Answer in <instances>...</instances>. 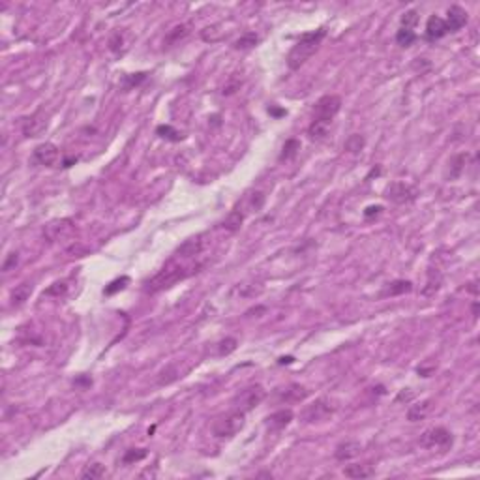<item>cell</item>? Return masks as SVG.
Instances as JSON below:
<instances>
[{
  "label": "cell",
  "mask_w": 480,
  "mask_h": 480,
  "mask_svg": "<svg viewBox=\"0 0 480 480\" xmlns=\"http://www.w3.org/2000/svg\"><path fill=\"white\" fill-rule=\"evenodd\" d=\"M418 23V12L417 10H409V12L403 13V17H401V27L403 29H415Z\"/></svg>",
  "instance_id": "cell-28"
},
{
  "label": "cell",
  "mask_w": 480,
  "mask_h": 480,
  "mask_svg": "<svg viewBox=\"0 0 480 480\" xmlns=\"http://www.w3.org/2000/svg\"><path fill=\"white\" fill-rule=\"evenodd\" d=\"M242 220H244V214L242 212H238V210H233L231 214L227 216L225 221H223V227H225L227 231L235 233L238 229V227L242 225Z\"/></svg>",
  "instance_id": "cell-23"
},
{
  "label": "cell",
  "mask_w": 480,
  "mask_h": 480,
  "mask_svg": "<svg viewBox=\"0 0 480 480\" xmlns=\"http://www.w3.org/2000/svg\"><path fill=\"white\" fill-rule=\"evenodd\" d=\"M156 133L162 137V139H167V141H173V143H179V141H182V133L179 132V130H174L173 126H169V124H162V126L156 128Z\"/></svg>",
  "instance_id": "cell-20"
},
{
  "label": "cell",
  "mask_w": 480,
  "mask_h": 480,
  "mask_svg": "<svg viewBox=\"0 0 480 480\" xmlns=\"http://www.w3.org/2000/svg\"><path fill=\"white\" fill-rule=\"evenodd\" d=\"M58 158H60V150H58V146H55L53 143H41V145H38L34 148V160L40 163V165L51 167V165L57 163Z\"/></svg>",
  "instance_id": "cell-9"
},
{
  "label": "cell",
  "mask_w": 480,
  "mask_h": 480,
  "mask_svg": "<svg viewBox=\"0 0 480 480\" xmlns=\"http://www.w3.org/2000/svg\"><path fill=\"white\" fill-rule=\"evenodd\" d=\"M265 396H266V392L261 385H251V387L240 390V392L235 396L233 403H235V409L242 411V413H248V411H251L254 407H257V405L265 399Z\"/></svg>",
  "instance_id": "cell-5"
},
{
  "label": "cell",
  "mask_w": 480,
  "mask_h": 480,
  "mask_svg": "<svg viewBox=\"0 0 480 480\" xmlns=\"http://www.w3.org/2000/svg\"><path fill=\"white\" fill-rule=\"evenodd\" d=\"M104 474H105L104 465H102V463H92V465H87V467L83 469L81 478L83 480H98V478H102Z\"/></svg>",
  "instance_id": "cell-21"
},
{
  "label": "cell",
  "mask_w": 480,
  "mask_h": 480,
  "mask_svg": "<svg viewBox=\"0 0 480 480\" xmlns=\"http://www.w3.org/2000/svg\"><path fill=\"white\" fill-rule=\"evenodd\" d=\"M184 36H188V27L186 24H180V27H174L167 36V43H174V41L182 40Z\"/></svg>",
  "instance_id": "cell-31"
},
{
  "label": "cell",
  "mask_w": 480,
  "mask_h": 480,
  "mask_svg": "<svg viewBox=\"0 0 480 480\" xmlns=\"http://www.w3.org/2000/svg\"><path fill=\"white\" fill-rule=\"evenodd\" d=\"M407 291H411V282H407V280H396V282H392V284H388L385 287L381 296H396L401 295V293H407Z\"/></svg>",
  "instance_id": "cell-17"
},
{
  "label": "cell",
  "mask_w": 480,
  "mask_h": 480,
  "mask_svg": "<svg viewBox=\"0 0 480 480\" xmlns=\"http://www.w3.org/2000/svg\"><path fill=\"white\" fill-rule=\"evenodd\" d=\"M268 113H270V115H274V116H284L285 115V109H276V107H270V109H268Z\"/></svg>",
  "instance_id": "cell-39"
},
{
  "label": "cell",
  "mask_w": 480,
  "mask_h": 480,
  "mask_svg": "<svg viewBox=\"0 0 480 480\" xmlns=\"http://www.w3.org/2000/svg\"><path fill=\"white\" fill-rule=\"evenodd\" d=\"M452 434L446 428H430L420 435V446L424 448H443L446 450L448 446H452Z\"/></svg>",
  "instance_id": "cell-6"
},
{
  "label": "cell",
  "mask_w": 480,
  "mask_h": 480,
  "mask_svg": "<svg viewBox=\"0 0 480 480\" xmlns=\"http://www.w3.org/2000/svg\"><path fill=\"white\" fill-rule=\"evenodd\" d=\"M385 197L396 205H407L417 199V190L405 182H392L385 191Z\"/></svg>",
  "instance_id": "cell-8"
},
{
  "label": "cell",
  "mask_w": 480,
  "mask_h": 480,
  "mask_svg": "<svg viewBox=\"0 0 480 480\" xmlns=\"http://www.w3.org/2000/svg\"><path fill=\"white\" fill-rule=\"evenodd\" d=\"M336 411V407L330 403L329 399H315L312 405H308L306 409L302 411V418L306 420L308 424L313 422H323Z\"/></svg>",
  "instance_id": "cell-7"
},
{
  "label": "cell",
  "mask_w": 480,
  "mask_h": 480,
  "mask_svg": "<svg viewBox=\"0 0 480 480\" xmlns=\"http://www.w3.org/2000/svg\"><path fill=\"white\" fill-rule=\"evenodd\" d=\"M473 313H474V317H476V313H478V304H474L473 306Z\"/></svg>",
  "instance_id": "cell-41"
},
{
  "label": "cell",
  "mask_w": 480,
  "mask_h": 480,
  "mask_svg": "<svg viewBox=\"0 0 480 480\" xmlns=\"http://www.w3.org/2000/svg\"><path fill=\"white\" fill-rule=\"evenodd\" d=\"M146 79V73H133V75H126L124 77V83H126V88H132V87H137L139 83H143Z\"/></svg>",
  "instance_id": "cell-34"
},
{
  "label": "cell",
  "mask_w": 480,
  "mask_h": 480,
  "mask_svg": "<svg viewBox=\"0 0 480 480\" xmlns=\"http://www.w3.org/2000/svg\"><path fill=\"white\" fill-rule=\"evenodd\" d=\"M285 392H282V399H287V401H300V399L306 398L308 390L300 385H289L287 388H284Z\"/></svg>",
  "instance_id": "cell-18"
},
{
  "label": "cell",
  "mask_w": 480,
  "mask_h": 480,
  "mask_svg": "<svg viewBox=\"0 0 480 480\" xmlns=\"http://www.w3.org/2000/svg\"><path fill=\"white\" fill-rule=\"evenodd\" d=\"M244 424H246V413L233 409L229 413H225V415L214 418L212 434L216 437H233V435H237L244 428Z\"/></svg>",
  "instance_id": "cell-3"
},
{
  "label": "cell",
  "mask_w": 480,
  "mask_h": 480,
  "mask_svg": "<svg viewBox=\"0 0 480 480\" xmlns=\"http://www.w3.org/2000/svg\"><path fill=\"white\" fill-rule=\"evenodd\" d=\"M381 212H383V207H379V205H377V207H368V209L364 210V218L366 220H371L373 216H379Z\"/></svg>",
  "instance_id": "cell-36"
},
{
  "label": "cell",
  "mask_w": 480,
  "mask_h": 480,
  "mask_svg": "<svg viewBox=\"0 0 480 480\" xmlns=\"http://www.w3.org/2000/svg\"><path fill=\"white\" fill-rule=\"evenodd\" d=\"M293 362V357H284V359H280V364H291Z\"/></svg>",
  "instance_id": "cell-40"
},
{
  "label": "cell",
  "mask_w": 480,
  "mask_h": 480,
  "mask_svg": "<svg viewBox=\"0 0 480 480\" xmlns=\"http://www.w3.org/2000/svg\"><path fill=\"white\" fill-rule=\"evenodd\" d=\"M199 251H201V240H199V238H190V240H186V242L176 249V254L174 255H176V257H184V259H188V257L199 255Z\"/></svg>",
  "instance_id": "cell-16"
},
{
  "label": "cell",
  "mask_w": 480,
  "mask_h": 480,
  "mask_svg": "<svg viewBox=\"0 0 480 480\" xmlns=\"http://www.w3.org/2000/svg\"><path fill=\"white\" fill-rule=\"evenodd\" d=\"M341 109V98L336 96V94H326L323 98L317 99V104L313 107V120L317 124H323V126H329L332 124L334 116L340 113Z\"/></svg>",
  "instance_id": "cell-4"
},
{
  "label": "cell",
  "mask_w": 480,
  "mask_h": 480,
  "mask_svg": "<svg viewBox=\"0 0 480 480\" xmlns=\"http://www.w3.org/2000/svg\"><path fill=\"white\" fill-rule=\"evenodd\" d=\"M465 160H467V154H458V156H454L450 160V167H452V171H450V179H458L460 174H462V171H463V165H465Z\"/></svg>",
  "instance_id": "cell-24"
},
{
  "label": "cell",
  "mask_w": 480,
  "mask_h": 480,
  "mask_svg": "<svg viewBox=\"0 0 480 480\" xmlns=\"http://www.w3.org/2000/svg\"><path fill=\"white\" fill-rule=\"evenodd\" d=\"M10 265H17V254H12L10 255V259L4 263V272L10 270Z\"/></svg>",
  "instance_id": "cell-37"
},
{
  "label": "cell",
  "mask_w": 480,
  "mask_h": 480,
  "mask_svg": "<svg viewBox=\"0 0 480 480\" xmlns=\"http://www.w3.org/2000/svg\"><path fill=\"white\" fill-rule=\"evenodd\" d=\"M68 291V285H66V282H57V284H53L49 289L43 293V295H53V296H60L64 295Z\"/></svg>",
  "instance_id": "cell-33"
},
{
  "label": "cell",
  "mask_w": 480,
  "mask_h": 480,
  "mask_svg": "<svg viewBox=\"0 0 480 480\" xmlns=\"http://www.w3.org/2000/svg\"><path fill=\"white\" fill-rule=\"evenodd\" d=\"M30 293H32V285H30V284L17 285V287L13 289V293H12V302L15 304V306H21L24 300H29Z\"/></svg>",
  "instance_id": "cell-19"
},
{
  "label": "cell",
  "mask_w": 480,
  "mask_h": 480,
  "mask_svg": "<svg viewBox=\"0 0 480 480\" xmlns=\"http://www.w3.org/2000/svg\"><path fill=\"white\" fill-rule=\"evenodd\" d=\"M362 146H364V139L360 137V135H351L347 141H345V150L349 152H360L362 150Z\"/></svg>",
  "instance_id": "cell-30"
},
{
  "label": "cell",
  "mask_w": 480,
  "mask_h": 480,
  "mask_svg": "<svg viewBox=\"0 0 480 480\" xmlns=\"http://www.w3.org/2000/svg\"><path fill=\"white\" fill-rule=\"evenodd\" d=\"M417 40V34H415V30L411 29H403V27H399L398 34H396V41H398L401 47H409L413 45V41Z\"/></svg>",
  "instance_id": "cell-22"
},
{
  "label": "cell",
  "mask_w": 480,
  "mask_h": 480,
  "mask_svg": "<svg viewBox=\"0 0 480 480\" xmlns=\"http://www.w3.org/2000/svg\"><path fill=\"white\" fill-rule=\"evenodd\" d=\"M186 270H188V268H184V266H180V265L163 266L162 270L158 272L154 278L148 280V282L145 284V293L154 295V293H158V291L167 289V287H171V285H174L176 282H180L182 278L188 276V272Z\"/></svg>",
  "instance_id": "cell-2"
},
{
  "label": "cell",
  "mask_w": 480,
  "mask_h": 480,
  "mask_svg": "<svg viewBox=\"0 0 480 480\" xmlns=\"http://www.w3.org/2000/svg\"><path fill=\"white\" fill-rule=\"evenodd\" d=\"M409 401V399H413V392H399V396L396 398V401Z\"/></svg>",
  "instance_id": "cell-38"
},
{
  "label": "cell",
  "mask_w": 480,
  "mask_h": 480,
  "mask_svg": "<svg viewBox=\"0 0 480 480\" xmlns=\"http://www.w3.org/2000/svg\"><path fill=\"white\" fill-rule=\"evenodd\" d=\"M430 409H432V399H424L417 405H411L409 411H407V420H411V422L422 420V418H426Z\"/></svg>",
  "instance_id": "cell-15"
},
{
  "label": "cell",
  "mask_w": 480,
  "mask_h": 480,
  "mask_svg": "<svg viewBox=\"0 0 480 480\" xmlns=\"http://www.w3.org/2000/svg\"><path fill=\"white\" fill-rule=\"evenodd\" d=\"M343 474L347 478H370L375 474V471L368 463H353V465H347L343 469Z\"/></svg>",
  "instance_id": "cell-14"
},
{
  "label": "cell",
  "mask_w": 480,
  "mask_h": 480,
  "mask_svg": "<svg viewBox=\"0 0 480 480\" xmlns=\"http://www.w3.org/2000/svg\"><path fill=\"white\" fill-rule=\"evenodd\" d=\"M130 284V278L128 276H122V278H116V280H113L107 287L104 289V293L107 296H111V295H115V293H118V291H122V289H126V285Z\"/></svg>",
  "instance_id": "cell-25"
},
{
  "label": "cell",
  "mask_w": 480,
  "mask_h": 480,
  "mask_svg": "<svg viewBox=\"0 0 480 480\" xmlns=\"http://www.w3.org/2000/svg\"><path fill=\"white\" fill-rule=\"evenodd\" d=\"M300 150V143L296 139H289L285 141L284 145V152H282V156H280V160H291V158L295 156L296 152Z\"/></svg>",
  "instance_id": "cell-26"
},
{
  "label": "cell",
  "mask_w": 480,
  "mask_h": 480,
  "mask_svg": "<svg viewBox=\"0 0 480 480\" xmlns=\"http://www.w3.org/2000/svg\"><path fill=\"white\" fill-rule=\"evenodd\" d=\"M145 456H146V450H143V448H130V450H126V454H124V458H122V462L133 463V462L143 460Z\"/></svg>",
  "instance_id": "cell-29"
},
{
  "label": "cell",
  "mask_w": 480,
  "mask_h": 480,
  "mask_svg": "<svg viewBox=\"0 0 480 480\" xmlns=\"http://www.w3.org/2000/svg\"><path fill=\"white\" fill-rule=\"evenodd\" d=\"M446 34H448V30H446L445 19L439 17V15H432L428 19V23H426V40L430 43H434V41L445 38Z\"/></svg>",
  "instance_id": "cell-11"
},
{
  "label": "cell",
  "mask_w": 480,
  "mask_h": 480,
  "mask_svg": "<svg viewBox=\"0 0 480 480\" xmlns=\"http://www.w3.org/2000/svg\"><path fill=\"white\" fill-rule=\"evenodd\" d=\"M324 36H326V30L317 29L312 30V32H306V34H302L298 38V41L293 45V49L287 55V66L291 70H298L300 66L306 64V60L312 58V55L321 45V41L324 40Z\"/></svg>",
  "instance_id": "cell-1"
},
{
  "label": "cell",
  "mask_w": 480,
  "mask_h": 480,
  "mask_svg": "<svg viewBox=\"0 0 480 480\" xmlns=\"http://www.w3.org/2000/svg\"><path fill=\"white\" fill-rule=\"evenodd\" d=\"M293 417L295 415H293L291 409H280L266 418V428L270 430V432H280V430L287 428L293 422Z\"/></svg>",
  "instance_id": "cell-12"
},
{
  "label": "cell",
  "mask_w": 480,
  "mask_h": 480,
  "mask_svg": "<svg viewBox=\"0 0 480 480\" xmlns=\"http://www.w3.org/2000/svg\"><path fill=\"white\" fill-rule=\"evenodd\" d=\"M120 47H122V36H120V32H116L109 41V49L113 53H118L120 51Z\"/></svg>",
  "instance_id": "cell-35"
},
{
  "label": "cell",
  "mask_w": 480,
  "mask_h": 480,
  "mask_svg": "<svg viewBox=\"0 0 480 480\" xmlns=\"http://www.w3.org/2000/svg\"><path fill=\"white\" fill-rule=\"evenodd\" d=\"M257 41H259V38H257L254 32H246L240 40L235 41V47H237V49H248V47H254Z\"/></svg>",
  "instance_id": "cell-27"
},
{
  "label": "cell",
  "mask_w": 480,
  "mask_h": 480,
  "mask_svg": "<svg viewBox=\"0 0 480 480\" xmlns=\"http://www.w3.org/2000/svg\"><path fill=\"white\" fill-rule=\"evenodd\" d=\"M467 12L463 10L462 6H450L448 8V12H446V30H448V34H452V32H458L460 29H463L465 27V23H467Z\"/></svg>",
  "instance_id": "cell-10"
},
{
  "label": "cell",
  "mask_w": 480,
  "mask_h": 480,
  "mask_svg": "<svg viewBox=\"0 0 480 480\" xmlns=\"http://www.w3.org/2000/svg\"><path fill=\"white\" fill-rule=\"evenodd\" d=\"M362 450V445L359 441H345V443H340L336 446L334 450V458L340 460V462H347V460H353L357 458Z\"/></svg>",
  "instance_id": "cell-13"
},
{
  "label": "cell",
  "mask_w": 480,
  "mask_h": 480,
  "mask_svg": "<svg viewBox=\"0 0 480 480\" xmlns=\"http://www.w3.org/2000/svg\"><path fill=\"white\" fill-rule=\"evenodd\" d=\"M237 349V340L235 338H225V340L220 343V355H231L233 351Z\"/></svg>",
  "instance_id": "cell-32"
}]
</instances>
